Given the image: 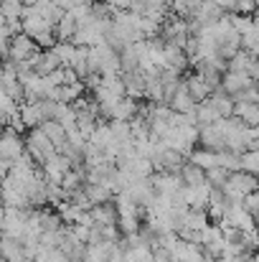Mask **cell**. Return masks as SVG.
Returning <instances> with one entry per match:
<instances>
[{
    "mask_svg": "<svg viewBox=\"0 0 259 262\" xmlns=\"http://www.w3.org/2000/svg\"><path fill=\"white\" fill-rule=\"evenodd\" d=\"M77 82H82L79 74H77V69L74 67H64V87L66 84H77Z\"/></svg>",
    "mask_w": 259,
    "mask_h": 262,
    "instance_id": "cell-33",
    "label": "cell"
},
{
    "mask_svg": "<svg viewBox=\"0 0 259 262\" xmlns=\"http://www.w3.org/2000/svg\"><path fill=\"white\" fill-rule=\"evenodd\" d=\"M171 13L178 15V18H183V20H191V18H193V8L188 5V0H173Z\"/></svg>",
    "mask_w": 259,
    "mask_h": 262,
    "instance_id": "cell-31",
    "label": "cell"
},
{
    "mask_svg": "<svg viewBox=\"0 0 259 262\" xmlns=\"http://www.w3.org/2000/svg\"><path fill=\"white\" fill-rule=\"evenodd\" d=\"M252 133H254V140H259V125L257 127H252Z\"/></svg>",
    "mask_w": 259,
    "mask_h": 262,
    "instance_id": "cell-34",
    "label": "cell"
},
{
    "mask_svg": "<svg viewBox=\"0 0 259 262\" xmlns=\"http://www.w3.org/2000/svg\"><path fill=\"white\" fill-rule=\"evenodd\" d=\"M137 115H140V102L132 97H122L112 110V120H120V122H132Z\"/></svg>",
    "mask_w": 259,
    "mask_h": 262,
    "instance_id": "cell-12",
    "label": "cell"
},
{
    "mask_svg": "<svg viewBox=\"0 0 259 262\" xmlns=\"http://www.w3.org/2000/svg\"><path fill=\"white\" fill-rule=\"evenodd\" d=\"M188 163L203 168V171H211V168H221V153H214V150H206V148H193L188 153Z\"/></svg>",
    "mask_w": 259,
    "mask_h": 262,
    "instance_id": "cell-9",
    "label": "cell"
},
{
    "mask_svg": "<svg viewBox=\"0 0 259 262\" xmlns=\"http://www.w3.org/2000/svg\"><path fill=\"white\" fill-rule=\"evenodd\" d=\"M229 171L226 168H211V171H206V178H208V183L214 186V188H224L226 186V181H229Z\"/></svg>",
    "mask_w": 259,
    "mask_h": 262,
    "instance_id": "cell-30",
    "label": "cell"
},
{
    "mask_svg": "<svg viewBox=\"0 0 259 262\" xmlns=\"http://www.w3.org/2000/svg\"><path fill=\"white\" fill-rule=\"evenodd\" d=\"M0 13H3V18H15V20H23L26 5H23V0H0Z\"/></svg>",
    "mask_w": 259,
    "mask_h": 262,
    "instance_id": "cell-23",
    "label": "cell"
},
{
    "mask_svg": "<svg viewBox=\"0 0 259 262\" xmlns=\"http://www.w3.org/2000/svg\"><path fill=\"white\" fill-rule=\"evenodd\" d=\"M0 247H3V257H5V262H33L31 260V255H28V247H26L23 239L3 237Z\"/></svg>",
    "mask_w": 259,
    "mask_h": 262,
    "instance_id": "cell-8",
    "label": "cell"
},
{
    "mask_svg": "<svg viewBox=\"0 0 259 262\" xmlns=\"http://www.w3.org/2000/svg\"><path fill=\"white\" fill-rule=\"evenodd\" d=\"M168 3H173V0H168Z\"/></svg>",
    "mask_w": 259,
    "mask_h": 262,
    "instance_id": "cell-37",
    "label": "cell"
},
{
    "mask_svg": "<svg viewBox=\"0 0 259 262\" xmlns=\"http://www.w3.org/2000/svg\"><path fill=\"white\" fill-rule=\"evenodd\" d=\"M109 127H112L114 140H120V143H135V140H132V125H130V122L112 120V122H109Z\"/></svg>",
    "mask_w": 259,
    "mask_h": 262,
    "instance_id": "cell-25",
    "label": "cell"
},
{
    "mask_svg": "<svg viewBox=\"0 0 259 262\" xmlns=\"http://www.w3.org/2000/svg\"><path fill=\"white\" fill-rule=\"evenodd\" d=\"M196 122H198V127H206V125H214L216 120H221L219 115H216V110H214V104L206 99V102H201L198 107H196Z\"/></svg>",
    "mask_w": 259,
    "mask_h": 262,
    "instance_id": "cell-22",
    "label": "cell"
},
{
    "mask_svg": "<svg viewBox=\"0 0 259 262\" xmlns=\"http://www.w3.org/2000/svg\"><path fill=\"white\" fill-rule=\"evenodd\" d=\"M120 59H122V74H130V72H137L140 69V56H137L135 46H127L120 54Z\"/></svg>",
    "mask_w": 259,
    "mask_h": 262,
    "instance_id": "cell-24",
    "label": "cell"
},
{
    "mask_svg": "<svg viewBox=\"0 0 259 262\" xmlns=\"http://www.w3.org/2000/svg\"><path fill=\"white\" fill-rule=\"evenodd\" d=\"M257 227H259V214H257Z\"/></svg>",
    "mask_w": 259,
    "mask_h": 262,
    "instance_id": "cell-36",
    "label": "cell"
},
{
    "mask_svg": "<svg viewBox=\"0 0 259 262\" xmlns=\"http://www.w3.org/2000/svg\"><path fill=\"white\" fill-rule=\"evenodd\" d=\"M254 64H257V59H254L249 51H244V49H242V51L229 61V72H247V74H252Z\"/></svg>",
    "mask_w": 259,
    "mask_h": 262,
    "instance_id": "cell-21",
    "label": "cell"
},
{
    "mask_svg": "<svg viewBox=\"0 0 259 262\" xmlns=\"http://www.w3.org/2000/svg\"><path fill=\"white\" fill-rule=\"evenodd\" d=\"M20 120L26 122V127L28 130H36V127H41L43 125V115H41V110H38V104L33 102H23L20 104Z\"/></svg>",
    "mask_w": 259,
    "mask_h": 262,
    "instance_id": "cell-18",
    "label": "cell"
},
{
    "mask_svg": "<svg viewBox=\"0 0 259 262\" xmlns=\"http://www.w3.org/2000/svg\"><path fill=\"white\" fill-rule=\"evenodd\" d=\"M171 107L175 110V112H180V115H193V112H196L198 102L191 97V92H188V87H185V79H183V84L178 87V92L173 94Z\"/></svg>",
    "mask_w": 259,
    "mask_h": 262,
    "instance_id": "cell-13",
    "label": "cell"
},
{
    "mask_svg": "<svg viewBox=\"0 0 259 262\" xmlns=\"http://www.w3.org/2000/svg\"><path fill=\"white\" fill-rule=\"evenodd\" d=\"M89 214H91L94 224H102V227L120 224V209H117V204H114V201H112V204H104V206H94Z\"/></svg>",
    "mask_w": 259,
    "mask_h": 262,
    "instance_id": "cell-15",
    "label": "cell"
},
{
    "mask_svg": "<svg viewBox=\"0 0 259 262\" xmlns=\"http://www.w3.org/2000/svg\"><path fill=\"white\" fill-rule=\"evenodd\" d=\"M77 31H79V20H77L72 13H66V15L56 23V28H54V33H56V41H59V43H72V41H74V36H77Z\"/></svg>",
    "mask_w": 259,
    "mask_h": 262,
    "instance_id": "cell-14",
    "label": "cell"
},
{
    "mask_svg": "<svg viewBox=\"0 0 259 262\" xmlns=\"http://www.w3.org/2000/svg\"><path fill=\"white\" fill-rule=\"evenodd\" d=\"M201 148L206 150H214V153H224L226 150V135L216 127V125H206L201 127V140H198Z\"/></svg>",
    "mask_w": 259,
    "mask_h": 262,
    "instance_id": "cell-7",
    "label": "cell"
},
{
    "mask_svg": "<svg viewBox=\"0 0 259 262\" xmlns=\"http://www.w3.org/2000/svg\"><path fill=\"white\" fill-rule=\"evenodd\" d=\"M38 51H41V49H38V43H36L31 36L20 33V36H15V38H13V43H10V56H8L5 61H13V64L31 61Z\"/></svg>",
    "mask_w": 259,
    "mask_h": 262,
    "instance_id": "cell-3",
    "label": "cell"
},
{
    "mask_svg": "<svg viewBox=\"0 0 259 262\" xmlns=\"http://www.w3.org/2000/svg\"><path fill=\"white\" fill-rule=\"evenodd\" d=\"M231 23H234V31L237 33H249L254 28V15H242V13H231Z\"/></svg>",
    "mask_w": 259,
    "mask_h": 262,
    "instance_id": "cell-27",
    "label": "cell"
},
{
    "mask_svg": "<svg viewBox=\"0 0 259 262\" xmlns=\"http://www.w3.org/2000/svg\"><path fill=\"white\" fill-rule=\"evenodd\" d=\"M26 156V135H18L15 130L5 127L3 140H0V158L5 161H18Z\"/></svg>",
    "mask_w": 259,
    "mask_h": 262,
    "instance_id": "cell-2",
    "label": "cell"
},
{
    "mask_svg": "<svg viewBox=\"0 0 259 262\" xmlns=\"http://www.w3.org/2000/svg\"><path fill=\"white\" fill-rule=\"evenodd\" d=\"M54 54L61 59L64 67H72L74 59H77V46H74V43H56V46H54Z\"/></svg>",
    "mask_w": 259,
    "mask_h": 262,
    "instance_id": "cell-26",
    "label": "cell"
},
{
    "mask_svg": "<svg viewBox=\"0 0 259 262\" xmlns=\"http://www.w3.org/2000/svg\"><path fill=\"white\" fill-rule=\"evenodd\" d=\"M86 196H89V201H91V206H104V204H112L114 201V191L109 188V186H104V183H99V186H84Z\"/></svg>",
    "mask_w": 259,
    "mask_h": 262,
    "instance_id": "cell-16",
    "label": "cell"
},
{
    "mask_svg": "<svg viewBox=\"0 0 259 262\" xmlns=\"http://www.w3.org/2000/svg\"><path fill=\"white\" fill-rule=\"evenodd\" d=\"M221 87H224V92L234 99L237 94H242V92H247V89L257 87V82H254V77L247 74V72H229V74L224 77Z\"/></svg>",
    "mask_w": 259,
    "mask_h": 262,
    "instance_id": "cell-6",
    "label": "cell"
},
{
    "mask_svg": "<svg viewBox=\"0 0 259 262\" xmlns=\"http://www.w3.org/2000/svg\"><path fill=\"white\" fill-rule=\"evenodd\" d=\"M180 176H183V183H185V186H193V188H198V186H206V183H208L206 171H203V168H198V166H193V163H185V166L180 168Z\"/></svg>",
    "mask_w": 259,
    "mask_h": 262,
    "instance_id": "cell-20",
    "label": "cell"
},
{
    "mask_svg": "<svg viewBox=\"0 0 259 262\" xmlns=\"http://www.w3.org/2000/svg\"><path fill=\"white\" fill-rule=\"evenodd\" d=\"M26 153L36 161L38 168H43V163H46L51 156H56L59 150H56V145L51 143V138H49L41 127H36V130H28V135H26Z\"/></svg>",
    "mask_w": 259,
    "mask_h": 262,
    "instance_id": "cell-1",
    "label": "cell"
},
{
    "mask_svg": "<svg viewBox=\"0 0 259 262\" xmlns=\"http://www.w3.org/2000/svg\"><path fill=\"white\" fill-rule=\"evenodd\" d=\"M185 87L191 92V97L201 104V102H206V99H211V92L214 89L208 87V82L201 77V74H196V72H191V74H185Z\"/></svg>",
    "mask_w": 259,
    "mask_h": 262,
    "instance_id": "cell-11",
    "label": "cell"
},
{
    "mask_svg": "<svg viewBox=\"0 0 259 262\" xmlns=\"http://www.w3.org/2000/svg\"><path fill=\"white\" fill-rule=\"evenodd\" d=\"M244 209H247V211H252V214L257 216L259 214V191L249 193V196H244Z\"/></svg>",
    "mask_w": 259,
    "mask_h": 262,
    "instance_id": "cell-32",
    "label": "cell"
},
{
    "mask_svg": "<svg viewBox=\"0 0 259 262\" xmlns=\"http://www.w3.org/2000/svg\"><path fill=\"white\" fill-rule=\"evenodd\" d=\"M242 171L259 176V150H247L242 156Z\"/></svg>",
    "mask_w": 259,
    "mask_h": 262,
    "instance_id": "cell-29",
    "label": "cell"
},
{
    "mask_svg": "<svg viewBox=\"0 0 259 262\" xmlns=\"http://www.w3.org/2000/svg\"><path fill=\"white\" fill-rule=\"evenodd\" d=\"M41 130L51 138V143L56 145V150H61V145H66L69 143V135H66V127L61 125V122H56V120H49V122H43L41 125Z\"/></svg>",
    "mask_w": 259,
    "mask_h": 262,
    "instance_id": "cell-17",
    "label": "cell"
},
{
    "mask_svg": "<svg viewBox=\"0 0 259 262\" xmlns=\"http://www.w3.org/2000/svg\"><path fill=\"white\" fill-rule=\"evenodd\" d=\"M221 168H226L229 173L242 171V156L239 153H231V150H224L221 153Z\"/></svg>",
    "mask_w": 259,
    "mask_h": 262,
    "instance_id": "cell-28",
    "label": "cell"
},
{
    "mask_svg": "<svg viewBox=\"0 0 259 262\" xmlns=\"http://www.w3.org/2000/svg\"><path fill=\"white\" fill-rule=\"evenodd\" d=\"M234 117H239L244 125L257 127L259 125V104H247V102H237L234 107Z\"/></svg>",
    "mask_w": 259,
    "mask_h": 262,
    "instance_id": "cell-19",
    "label": "cell"
},
{
    "mask_svg": "<svg viewBox=\"0 0 259 262\" xmlns=\"http://www.w3.org/2000/svg\"><path fill=\"white\" fill-rule=\"evenodd\" d=\"M226 193H239V196H249L259 191V176L247 173V171H237V173L229 176L226 186H224Z\"/></svg>",
    "mask_w": 259,
    "mask_h": 262,
    "instance_id": "cell-4",
    "label": "cell"
},
{
    "mask_svg": "<svg viewBox=\"0 0 259 262\" xmlns=\"http://www.w3.org/2000/svg\"><path fill=\"white\" fill-rule=\"evenodd\" d=\"M252 150H259V140H254V143H252Z\"/></svg>",
    "mask_w": 259,
    "mask_h": 262,
    "instance_id": "cell-35",
    "label": "cell"
},
{
    "mask_svg": "<svg viewBox=\"0 0 259 262\" xmlns=\"http://www.w3.org/2000/svg\"><path fill=\"white\" fill-rule=\"evenodd\" d=\"M211 183H206V186H198V188H193V186H185L183 188V199H185V204L191 206V209H208V199H211Z\"/></svg>",
    "mask_w": 259,
    "mask_h": 262,
    "instance_id": "cell-10",
    "label": "cell"
},
{
    "mask_svg": "<svg viewBox=\"0 0 259 262\" xmlns=\"http://www.w3.org/2000/svg\"><path fill=\"white\" fill-rule=\"evenodd\" d=\"M43 178L49 181V183H64V176L69 173V171H74V163L66 158V156H61V153H56V156H51L46 163H43Z\"/></svg>",
    "mask_w": 259,
    "mask_h": 262,
    "instance_id": "cell-5",
    "label": "cell"
}]
</instances>
